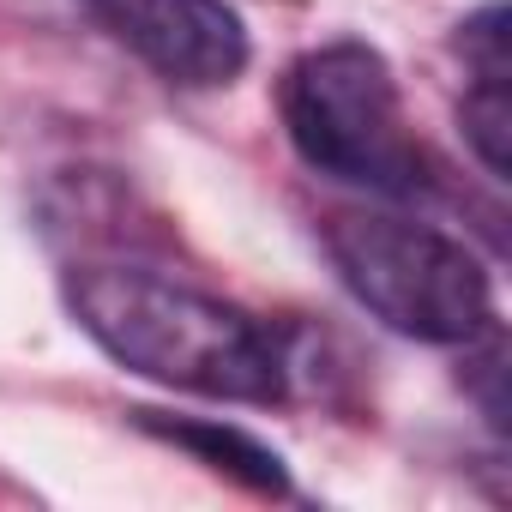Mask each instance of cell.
Returning a JSON list of instances; mask_svg holds the SVG:
<instances>
[{"mask_svg":"<svg viewBox=\"0 0 512 512\" xmlns=\"http://www.w3.org/2000/svg\"><path fill=\"white\" fill-rule=\"evenodd\" d=\"M67 314L79 332L139 380L217 398V404H284L290 362L278 338L241 308L175 284L145 266H73Z\"/></svg>","mask_w":512,"mask_h":512,"instance_id":"obj_1","label":"cell"},{"mask_svg":"<svg viewBox=\"0 0 512 512\" xmlns=\"http://www.w3.org/2000/svg\"><path fill=\"white\" fill-rule=\"evenodd\" d=\"M278 115L296 157L344 187L380 199H416L428 187V151L410 133L386 55L368 43H326L290 61Z\"/></svg>","mask_w":512,"mask_h":512,"instance_id":"obj_2","label":"cell"},{"mask_svg":"<svg viewBox=\"0 0 512 512\" xmlns=\"http://www.w3.org/2000/svg\"><path fill=\"white\" fill-rule=\"evenodd\" d=\"M326 253L344 290L398 338L470 344L494 326V284L482 260L446 229L392 211H338Z\"/></svg>","mask_w":512,"mask_h":512,"instance_id":"obj_3","label":"cell"},{"mask_svg":"<svg viewBox=\"0 0 512 512\" xmlns=\"http://www.w3.org/2000/svg\"><path fill=\"white\" fill-rule=\"evenodd\" d=\"M85 13L181 91L235 85L253 55L235 7L223 0H85Z\"/></svg>","mask_w":512,"mask_h":512,"instance_id":"obj_4","label":"cell"},{"mask_svg":"<svg viewBox=\"0 0 512 512\" xmlns=\"http://www.w3.org/2000/svg\"><path fill=\"white\" fill-rule=\"evenodd\" d=\"M139 428H151V434L169 440V446H187L199 464H211L217 476H229V482H241V488H253V494H290L284 458H278L266 440H253V434H241V428H229V422H169V416H157V410H139Z\"/></svg>","mask_w":512,"mask_h":512,"instance_id":"obj_5","label":"cell"},{"mask_svg":"<svg viewBox=\"0 0 512 512\" xmlns=\"http://www.w3.org/2000/svg\"><path fill=\"white\" fill-rule=\"evenodd\" d=\"M458 127H464V145L476 151V163L506 181L512 175V97H506V79H476L458 103Z\"/></svg>","mask_w":512,"mask_h":512,"instance_id":"obj_6","label":"cell"},{"mask_svg":"<svg viewBox=\"0 0 512 512\" xmlns=\"http://www.w3.org/2000/svg\"><path fill=\"white\" fill-rule=\"evenodd\" d=\"M458 49H464V61H470L476 79H512V61H506V7H500V0H488L476 19L458 25Z\"/></svg>","mask_w":512,"mask_h":512,"instance_id":"obj_7","label":"cell"}]
</instances>
